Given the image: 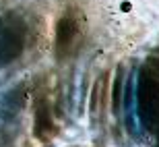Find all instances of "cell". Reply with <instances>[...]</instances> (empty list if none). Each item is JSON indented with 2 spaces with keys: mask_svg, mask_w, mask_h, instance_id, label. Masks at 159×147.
<instances>
[{
  "mask_svg": "<svg viewBox=\"0 0 159 147\" xmlns=\"http://www.w3.org/2000/svg\"><path fill=\"white\" fill-rule=\"evenodd\" d=\"M79 36H81L79 23L72 17H64L62 21H60V25H58V37H56V48H58V52L70 54L72 50H75L72 41L81 40Z\"/></svg>",
  "mask_w": 159,
  "mask_h": 147,
  "instance_id": "cell-1",
  "label": "cell"
}]
</instances>
